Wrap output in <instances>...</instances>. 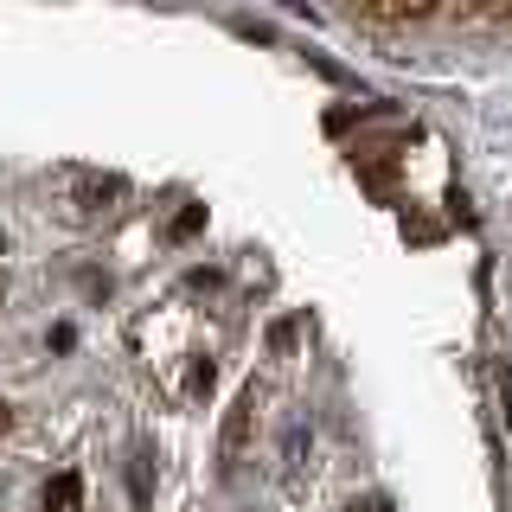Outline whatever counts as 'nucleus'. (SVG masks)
Here are the masks:
<instances>
[{"label":"nucleus","mask_w":512,"mask_h":512,"mask_svg":"<svg viewBox=\"0 0 512 512\" xmlns=\"http://www.w3.org/2000/svg\"><path fill=\"white\" fill-rule=\"evenodd\" d=\"M256 404H263V397H256V384H250V391H237V404L224 410V436H218L224 461H237V455L250 448V429H256Z\"/></svg>","instance_id":"f257e3e1"},{"label":"nucleus","mask_w":512,"mask_h":512,"mask_svg":"<svg viewBox=\"0 0 512 512\" xmlns=\"http://www.w3.org/2000/svg\"><path fill=\"white\" fill-rule=\"evenodd\" d=\"M45 512H84V474L64 468L45 480Z\"/></svg>","instance_id":"f03ea898"},{"label":"nucleus","mask_w":512,"mask_h":512,"mask_svg":"<svg viewBox=\"0 0 512 512\" xmlns=\"http://www.w3.org/2000/svg\"><path fill=\"white\" fill-rule=\"evenodd\" d=\"M352 20H372V26H416V20H436L429 0H410V7H352Z\"/></svg>","instance_id":"7ed1b4c3"},{"label":"nucleus","mask_w":512,"mask_h":512,"mask_svg":"<svg viewBox=\"0 0 512 512\" xmlns=\"http://www.w3.org/2000/svg\"><path fill=\"white\" fill-rule=\"evenodd\" d=\"M77 199H84L90 212H96V205L122 199V180H116V173H90V180H77Z\"/></svg>","instance_id":"20e7f679"},{"label":"nucleus","mask_w":512,"mask_h":512,"mask_svg":"<svg viewBox=\"0 0 512 512\" xmlns=\"http://www.w3.org/2000/svg\"><path fill=\"white\" fill-rule=\"evenodd\" d=\"M199 231H205V205H180L173 224H167V244H192Z\"/></svg>","instance_id":"39448f33"},{"label":"nucleus","mask_w":512,"mask_h":512,"mask_svg":"<svg viewBox=\"0 0 512 512\" xmlns=\"http://www.w3.org/2000/svg\"><path fill=\"white\" fill-rule=\"evenodd\" d=\"M212 384H218V365H212V359H199V365L186 372V391H192V397H212Z\"/></svg>","instance_id":"423d86ee"},{"label":"nucleus","mask_w":512,"mask_h":512,"mask_svg":"<svg viewBox=\"0 0 512 512\" xmlns=\"http://www.w3.org/2000/svg\"><path fill=\"white\" fill-rule=\"evenodd\" d=\"M128 493H135V506H148V493H154V480H148V455L128 461Z\"/></svg>","instance_id":"0eeeda50"},{"label":"nucleus","mask_w":512,"mask_h":512,"mask_svg":"<svg viewBox=\"0 0 512 512\" xmlns=\"http://www.w3.org/2000/svg\"><path fill=\"white\" fill-rule=\"evenodd\" d=\"M295 340H301L295 320H276V327H269V352H276V359H282V352H295Z\"/></svg>","instance_id":"6e6552de"},{"label":"nucleus","mask_w":512,"mask_h":512,"mask_svg":"<svg viewBox=\"0 0 512 512\" xmlns=\"http://www.w3.org/2000/svg\"><path fill=\"white\" fill-rule=\"evenodd\" d=\"M404 237H416V244H436V224H429V218H404Z\"/></svg>","instance_id":"1a4fd4ad"},{"label":"nucleus","mask_w":512,"mask_h":512,"mask_svg":"<svg viewBox=\"0 0 512 512\" xmlns=\"http://www.w3.org/2000/svg\"><path fill=\"white\" fill-rule=\"evenodd\" d=\"M7 423H13V410H7V404H0V436H7Z\"/></svg>","instance_id":"9d476101"}]
</instances>
